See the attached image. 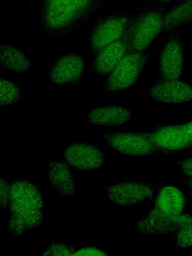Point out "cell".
Segmentation results:
<instances>
[{
  "mask_svg": "<svg viewBox=\"0 0 192 256\" xmlns=\"http://www.w3.org/2000/svg\"><path fill=\"white\" fill-rule=\"evenodd\" d=\"M104 0H41L38 21L46 34L66 35L88 20Z\"/></svg>",
  "mask_w": 192,
  "mask_h": 256,
  "instance_id": "1",
  "label": "cell"
},
{
  "mask_svg": "<svg viewBox=\"0 0 192 256\" xmlns=\"http://www.w3.org/2000/svg\"><path fill=\"white\" fill-rule=\"evenodd\" d=\"M8 182V206L10 218L8 229L12 234L20 235L42 222L44 198L37 186L28 179L18 178Z\"/></svg>",
  "mask_w": 192,
  "mask_h": 256,
  "instance_id": "2",
  "label": "cell"
},
{
  "mask_svg": "<svg viewBox=\"0 0 192 256\" xmlns=\"http://www.w3.org/2000/svg\"><path fill=\"white\" fill-rule=\"evenodd\" d=\"M166 6L160 4L136 14L126 33L129 41V52H144L162 32L168 12Z\"/></svg>",
  "mask_w": 192,
  "mask_h": 256,
  "instance_id": "3",
  "label": "cell"
},
{
  "mask_svg": "<svg viewBox=\"0 0 192 256\" xmlns=\"http://www.w3.org/2000/svg\"><path fill=\"white\" fill-rule=\"evenodd\" d=\"M136 14L112 12L99 17L90 28L88 45L96 55L102 48L122 38Z\"/></svg>",
  "mask_w": 192,
  "mask_h": 256,
  "instance_id": "4",
  "label": "cell"
},
{
  "mask_svg": "<svg viewBox=\"0 0 192 256\" xmlns=\"http://www.w3.org/2000/svg\"><path fill=\"white\" fill-rule=\"evenodd\" d=\"M154 54V52L128 53L110 73L102 89V92H117L132 87Z\"/></svg>",
  "mask_w": 192,
  "mask_h": 256,
  "instance_id": "5",
  "label": "cell"
},
{
  "mask_svg": "<svg viewBox=\"0 0 192 256\" xmlns=\"http://www.w3.org/2000/svg\"><path fill=\"white\" fill-rule=\"evenodd\" d=\"M104 142L116 151L131 156L176 154L157 146L146 132H110L103 136Z\"/></svg>",
  "mask_w": 192,
  "mask_h": 256,
  "instance_id": "6",
  "label": "cell"
},
{
  "mask_svg": "<svg viewBox=\"0 0 192 256\" xmlns=\"http://www.w3.org/2000/svg\"><path fill=\"white\" fill-rule=\"evenodd\" d=\"M162 185L126 180L106 186L105 188L108 198L116 204L130 206L152 198Z\"/></svg>",
  "mask_w": 192,
  "mask_h": 256,
  "instance_id": "7",
  "label": "cell"
},
{
  "mask_svg": "<svg viewBox=\"0 0 192 256\" xmlns=\"http://www.w3.org/2000/svg\"><path fill=\"white\" fill-rule=\"evenodd\" d=\"M170 35L158 55V74L164 78H180L184 61V42L178 32Z\"/></svg>",
  "mask_w": 192,
  "mask_h": 256,
  "instance_id": "8",
  "label": "cell"
},
{
  "mask_svg": "<svg viewBox=\"0 0 192 256\" xmlns=\"http://www.w3.org/2000/svg\"><path fill=\"white\" fill-rule=\"evenodd\" d=\"M84 72V57L72 52L64 54L55 60L48 74L51 81L57 85L76 87L82 82Z\"/></svg>",
  "mask_w": 192,
  "mask_h": 256,
  "instance_id": "9",
  "label": "cell"
},
{
  "mask_svg": "<svg viewBox=\"0 0 192 256\" xmlns=\"http://www.w3.org/2000/svg\"><path fill=\"white\" fill-rule=\"evenodd\" d=\"M148 94L163 103H184L192 100V86L180 78L159 76L146 90Z\"/></svg>",
  "mask_w": 192,
  "mask_h": 256,
  "instance_id": "10",
  "label": "cell"
},
{
  "mask_svg": "<svg viewBox=\"0 0 192 256\" xmlns=\"http://www.w3.org/2000/svg\"><path fill=\"white\" fill-rule=\"evenodd\" d=\"M64 158L70 166L82 170L98 169L106 161V156L100 148L84 142L68 146L64 152Z\"/></svg>",
  "mask_w": 192,
  "mask_h": 256,
  "instance_id": "11",
  "label": "cell"
},
{
  "mask_svg": "<svg viewBox=\"0 0 192 256\" xmlns=\"http://www.w3.org/2000/svg\"><path fill=\"white\" fill-rule=\"evenodd\" d=\"M186 198L178 188L162 184L158 190L153 208L149 213L162 218H173L183 214Z\"/></svg>",
  "mask_w": 192,
  "mask_h": 256,
  "instance_id": "12",
  "label": "cell"
},
{
  "mask_svg": "<svg viewBox=\"0 0 192 256\" xmlns=\"http://www.w3.org/2000/svg\"><path fill=\"white\" fill-rule=\"evenodd\" d=\"M128 52L129 41L126 32L122 38L107 46L96 54L90 71L99 76L108 74Z\"/></svg>",
  "mask_w": 192,
  "mask_h": 256,
  "instance_id": "13",
  "label": "cell"
},
{
  "mask_svg": "<svg viewBox=\"0 0 192 256\" xmlns=\"http://www.w3.org/2000/svg\"><path fill=\"white\" fill-rule=\"evenodd\" d=\"M146 133L157 146L175 154L192 148L180 124L158 127L153 132Z\"/></svg>",
  "mask_w": 192,
  "mask_h": 256,
  "instance_id": "14",
  "label": "cell"
},
{
  "mask_svg": "<svg viewBox=\"0 0 192 256\" xmlns=\"http://www.w3.org/2000/svg\"><path fill=\"white\" fill-rule=\"evenodd\" d=\"M68 164L62 159L51 160L48 166L50 183L63 196H72L76 191L72 172Z\"/></svg>",
  "mask_w": 192,
  "mask_h": 256,
  "instance_id": "15",
  "label": "cell"
},
{
  "mask_svg": "<svg viewBox=\"0 0 192 256\" xmlns=\"http://www.w3.org/2000/svg\"><path fill=\"white\" fill-rule=\"evenodd\" d=\"M132 116V112L125 107L106 105L90 109L86 118L96 125L118 126L129 121Z\"/></svg>",
  "mask_w": 192,
  "mask_h": 256,
  "instance_id": "16",
  "label": "cell"
},
{
  "mask_svg": "<svg viewBox=\"0 0 192 256\" xmlns=\"http://www.w3.org/2000/svg\"><path fill=\"white\" fill-rule=\"evenodd\" d=\"M192 13V0H180L179 2L172 7L166 16L162 32L170 34L178 30L190 22Z\"/></svg>",
  "mask_w": 192,
  "mask_h": 256,
  "instance_id": "17",
  "label": "cell"
},
{
  "mask_svg": "<svg viewBox=\"0 0 192 256\" xmlns=\"http://www.w3.org/2000/svg\"><path fill=\"white\" fill-rule=\"evenodd\" d=\"M0 55L1 66L12 72L20 74L31 68L29 58L21 50L11 45L2 44Z\"/></svg>",
  "mask_w": 192,
  "mask_h": 256,
  "instance_id": "18",
  "label": "cell"
},
{
  "mask_svg": "<svg viewBox=\"0 0 192 256\" xmlns=\"http://www.w3.org/2000/svg\"><path fill=\"white\" fill-rule=\"evenodd\" d=\"M22 98L20 88L15 84L2 78H0V104H14Z\"/></svg>",
  "mask_w": 192,
  "mask_h": 256,
  "instance_id": "19",
  "label": "cell"
},
{
  "mask_svg": "<svg viewBox=\"0 0 192 256\" xmlns=\"http://www.w3.org/2000/svg\"><path fill=\"white\" fill-rule=\"evenodd\" d=\"M173 244L176 247L192 246V222L175 232Z\"/></svg>",
  "mask_w": 192,
  "mask_h": 256,
  "instance_id": "20",
  "label": "cell"
},
{
  "mask_svg": "<svg viewBox=\"0 0 192 256\" xmlns=\"http://www.w3.org/2000/svg\"><path fill=\"white\" fill-rule=\"evenodd\" d=\"M76 247L60 242H53L42 254V256H71L76 252Z\"/></svg>",
  "mask_w": 192,
  "mask_h": 256,
  "instance_id": "21",
  "label": "cell"
},
{
  "mask_svg": "<svg viewBox=\"0 0 192 256\" xmlns=\"http://www.w3.org/2000/svg\"><path fill=\"white\" fill-rule=\"evenodd\" d=\"M0 208L3 210L6 208L8 204L10 195L9 182L6 181L2 178H0Z\"/></svg>",
  "mask_w": 192,
  "mask_h": 256,
  "instance_id": "22",
  "label": "cell"
},
{
  "mask_svg": "<svg viewBox=\"0 0 192 256\" xmlns=\"http://www.w3.org/2000/svg\"><path fill=\"white\" fill-rule=\"evenodd\" d=\"M178 166L188 177L192 178V157L180 161Z\"/></svg>",
  "mask_w": 192,
  "mask_h": 256,
  "instance_id": "23",
  "label": "cell"
},
{
  "mask_svg": "<svg viewBox=\"0 0 192 256\" xmlns=\"http://www.w3.org/2000/svg\"><path fill=\"white\" fill-rule=\"evenodd\" d=\"M75 255L106 256L108 254L95 248H84L75 252Z\"/></svg>",
  "mask_w": 192,
  "mask_h": 256,
  "instance_id": "24",
  "label": "cell"
},
{
  "mask_svg": "<svg viewBox=\"0 0 192 256\" xmlns=\"http://www.w3.org/2000/svg\"><path fill=\"white\" fill-rule=\"evenodd\" d=\"M182 130L192 146V120L188 122L180 124Z\"/></svg>",
  "mask_w": 192,
  "mask_h": 256,
  "instance_id": "25",
  "label": "cell"
},
{
  "mask_svg": "<svg viewBox=\"0 0 192 256\" xmlns=\"http://www.w3.org/2000/svg\"><path fill=\"white\" fill-rule=\"evenodd\" d=\"M180 181L192 190V178L188 177V178L180 180Z\"/></svg>",
  "mask_w": 192,
  "mask_h": 256,
  "instance_id": "26",
  "label": "cell"
},
{
  "mask_svg": "<svg viewBox=\"0 0 192 256\" xmlns=\"http://www.w3.org/2000/svg\"><path fill=\"white\" fill-rule=\"evenodd\" d=\"M173 0H158L160 4L166 6L167 4L170 3Z\"/></svg>",
  "mask_w": 192,
  "mask_h": 256,
  "instance_id": "27",
  "label": "cell"
},
{
  "mask_svg": "<svg viewBox=\"0 0 192 256\" xmlns=\"http://www.w3.org/2000/svg\"><path fill=\"white\" fill-rule=\"evenodd\" d=\"M143 2H153L154 0H141Z\"/></svg>",
  "mask_w": 192,
  "mask_h": 256,
  "instance_id": "28",
  "label": "cell"
},
{
  "mask_svg": "<svg viewBox=\"0 0 192 256\" xmlns=\"http://www.w3.org/2000/svg\"><path fill=\"white\" fill-rule=\"evenodd\" d=\"M190 22H192V13L191 18H190Z\"/></svg>",
  "mask_w": 192,
  "mask_h": 256,
  "instance_id": "29",
  "label": "cell"
}]
</instances>
